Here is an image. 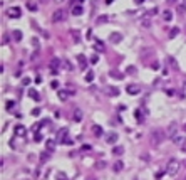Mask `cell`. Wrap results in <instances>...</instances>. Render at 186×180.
I'll list each match as a JSON object with an SVG mask.
<instances>
[{"instance_id": "cell-1", "label": "cell", "mask_w": 186, "mask_h": 180, "mask_svg": "<svg viewBox=\"0 0 186 180\" xmlns=\"http://www.w3.org/2000/svg\"><path fill=\"white\" fill-rule=\"evenodd\" d=\"M149 140H151V145H153V147H159L161 143L166 140V131L156 128V130H153V131L149 133Z\"/></svg>"}, {"instance_id": "cell-2", "label": "cell", "mask_w": 186, "mask_h": 180, "mask_svg": "<svg viewBox=\"0 0 186 180\" xmlns=\"http://www.w3.org/2000/svg\"><path fill=\"white\" fill-rule=\"evenodd\" d=\"M156 13H158V8H156V7L151 8V10H148V12L141 17V25H143V27H149V25H151V19H153Z\"/></svg>"}, {"instance_id": "cell-3", "label": "cell", "mask_w": 186, "mask_h": 180, "mask_svg": "<svg viewBox=\"0 0 186 180\" xmlns=\"http://www.w3.org/2000/svg\"><path fill=\"white\" fill-rule=\"evenodd\" d=\"M178 170H180V162L176 160V158H171L166 165V174L173 177V175L178 174Z\"/></svg>"}, {"instance_id": "cell-4", "label": "cell", "mask_w": 186, "mask_h": 180, "mask_svg": "<svg viewBox=\"0 0 186 180\" xmlns=\"http://www.w3.org/2000/svg\"><path fill=\"white\" fill-rule=\"evenodd\" d=\"M60 66H62V59H59V57H54V59H50V62H49V69H50V73H52L54 76L60 73Z\"/></svg>"}, {"instance_id": "cell-5", "label": "cell", "mask_w": 186, "mask_h": 180, "mask_svg": "<svg viewBox=\"0 0 186 180\" xmlns=\"http://www.w3.org/2000/svg\"><path fill=\"white\" fill-rule=\"evenodd\" d=\"M154 57H156V51L151 49V47H144V49L141 51V59H143V61L154 59Z\"/></svg>"}, {"instance_id": "cell-6", "label": "cell", "mask_w": 186, "mask_h": 180, "mask_svg": "<svg viewBox=\"0 0 186 180\" xmlns=\"http://www.w3.org/2000/svg\"><path fill=\"white\" fill-rule=\"evenodd\" d=\"M176 131H178V123H176V121H173V123H169V125H168V128H166V136L173 140L174 136H176Z\"/></svg>"}, {"instance_id": "cell-7", "label": "cell", "mask_w": 186, "mask_h": 180, "mask_svg": "<svg viewBox=\"0 0 186 180\" xmlns=\"http://www.w3.org/2000/svg\"><path fill=\"white\" fill-rule=\"evenodd\" d=\"M64 19H66V10H64V8H57V10L52 13V22H55V24H57V22H62Z\"/></svg>"}, {"instance_id": "cell-8", "label": "cell", "mask_w": 186, "mask_h": 180, "mask_svg": "<svg viewBox=\"0 0 186 180\" xmlns=\"http://www.w3.org/2000/svg\"><path fill=\"white\" fill-rule=\"evenodd\" d=\"M7 15L10 19H19L20 15H22V10H20V7H8L7 8Z\"/></svg>"}, {"instance_id": "cell-9", "label": "cell", "mask_w": 186, "mask_h": 180, "mask_svg": "<svg viewBox=\"0 0 186 180\" xmlns=\"http://www.w3.org/2000/svg\"><path fill=\"white\" fill-rule=\"evenodd\" d=\"M117 133L116 131H107L106 133V136H104V140H106V143H109V145H114L116 141H117Z\"/></svg>"}, {"instance_id": "cell-10", "label": "cell", "mask_w": 186, "mask_h": 180, "mask_svg": "<svg viewBox=\"0 0 186 180\" xmlns=\"http://www.w3.org/2000/svg\"><path fill=\"white\" fill-rule=\"evenodd\" d=\"M126 93L127 94H139L141 93V86H138V84H127L126 86Z\"/></svg>"}, {"instance_id": "cell-11", "label": "cell", "mask_w": 186, "mask_h": 180, "mask_svg": "<svg viewBox=\"0 0 186 180\" xmlns=\"http://www.w3.org/2000/svg\"><path fill=\"white\" fill-rule=\"evenodd\" d=\"M71 94H72V91H67V89H59L57 91V96H59L60 101H67L71 98Z\"/></svg>"}, {"instance_id": "cell-12", "label": "cell", "mask_w": 186, "mask_h": 180, "mask_svg": "<svg viewBox=\"0 0 186 180\" xmlns=\"http://www.w3.org/2000/svg\"><path fill=\"white\" fill-rule=\"evenodd\" d=\"M121 40H122V34L121 32H113L109 35V42H113V44H119Z\"/></svg>"}, {"instance_id": "cell-13", "label": "cell", "mask_w": 186, "mask_h": 180, "mask_svg": "<svg viewBox=\"0 0 186 180\" xmlns=\"http://www.w3.org/2000/svg\"><path fill=\"white\" fill-rule=\"evenodd\" d=\"M67 138H69V136H67V128H62L59 133H57V138H55V140L60 141V143H66Z\"/></svg>"}, {"instance_id": "cell-14", "label": "cell", "mask_w": 186, "mask_h": 180, "mask_svg": "<svg viewBox=\"0 0 186 180\" xmlns=\"http://www.w3.org/2000/svg\"><path fill=\"white\" fill-rule=\"evenodd\" d=\"M13 133H15V136H25L27 130H25V126L19 125V126H15V128H13Z\"/></svg>"}, {"instance_id": "cell-15", "label": "cell", "mask_w": 186, "mask_h": 180, "mask_svg": "<svg viewBox=\"0 0 186 180\" xmlns=\"http://www.w3.org/2000/svg\"><path fill=\"white\" fill-rule=\"evenodd\" d=\"M104 91H106V94H109V96H117V94H119V89L114 88V86H106Z\"/></svg>"}, {"instance_id": "cell-16", "label": "cell", "mask_w": 186, "mask_h": 180, "mask_svg": "<svg viewBox=\"0 0 186 180\" xmlns=\"http://www.w3.org/2000/svg\"><path fill=\"white\" fill-rule=\"evenodd\" d=\"M173 141H174V145H178L181 148H186V138H183V136H174Z\"/></svg>"}, {"instance_id": "cell-17", "label": "cell", "mask_w": 186, "mask_h": 180, "mask_svg": "<svg viewBox=\"0 0 186 180\" xmlns=\"http://www.w3.org/2000/svg\"><path fill=\"white\" fill-rule=\"evenodd\" d=\"M29 98H32L34 101H40V94L37 89H34V88H30L29 89Z\"/></svg>"}, {"instance_id": "cell-18", "label": "cell", "mask_w": 186, "mask_h": 180, "mask_svg": "<svg viewBox=\"0 0 186 180\" xmlns=\"http://www.w3.org/2000/svg\"><path fill=\"white\" fill-rule=\"evenodd\" d=\"M45 150L52 153L54 150H55V140H47V143H45Z\"/></svg>"}, {"instance_id": "cell-19", "label": "cell", "mask_w": 186, "mask_h": 180, "mask_svg": "<svg viewBox=\"0 0 186 180\" xmlns=\"http://www.w3.org/2000/svg\"><path fill=\"white\" fill-rule=\"evenodd\" d=\"M86 56H84V54H79V56H77V62H79V67L80 69H84V67H86Z\"/></svg>"}, {"instance_id": "cell-20", "label": "cell", "mask_w": 186, "mask_h": 180, "mask_svg": "<svg viewBox=\"0 0 186 180\" xmlns=\"http://www.w3.org/2000/svg\"><path fill=\"white\" fill-rule=\"evenodd\" d=\"M122 153H124V148L121 147V145H117V147H113V155H116V157H121Z\"/></svg>"}, {"instance_id": "cell-21", "label": "cell", "mask_w": 186, "mask_h": 180, "mask_svg": "<svg viewBox=\"0 0 186 180\" xmlns=\"http://www.w3.org/2000/svg\"><path fill=\"white\" fill-rule=\"evenodd\" d=\"M122 168H124V163H122L121 160L114 162V165H113V170H114V172H121Z\"/></svg>"}, {"instance_id": "cell-22", "label": "cell", "mask_w": 186, "mask_h": 180, "mask_svg": "<svg viewBox=\"0 0 186 180\" xmlns=\"http://www.w3.org/2000/svg\"><path fill=\"white\" fill-rule=\"evenodd\" d=\"M82 12H84L82 5H74L72 7V15H82Z\"/></svg>"}, {"instance_id": "cell-23", "label": "cell", "mask_w": 186, "mask_h": 180, "mask_svg": "<svg viewBox=\"0 0 186 180\" xmlns=\"http://www.w3.org/2000/svg\"><path fill=\"white\" fill-rule=\"evenodd\" d=\"M109 76H111L113 79H119V81L124 78V74H121L119 71H111V73H109Z\"/></svg>"}, {"instance_id": "cell-24", "label": "cell", "mask_w": 186, "mask_h": 180, "mask_svg": "<svg viewBox=\"0 0 186 180\" xmlns=\"http://www.w3.org/2000/svg\"><path fill=\"white\" fill-rule=\"evenodd\" d=\"M163 19L166 20V22H169V20L173 19V12H171V10H164V12H163Z\"/></svg>"}, {"instance_id": "cell-25", "label": "cell", "mask_w": 186, "mask_h": 180, "mask_svg": "<svg viewBox=\"0 0 186 180\" xmlns=\"http://www.w3.org/2000/svg\"><path fill=\"white\" fill-rule=\"evenodd\" d=\"M92 133L96 135V136H101V135H102V128L97 126V125H94L92 126Z\"/></svg>"}, {"instance_id": "cell-26", "label": "cell", "mask_w": 186, "mask_h": 180, "mask_svg": "<svg viewBox=\"0 0 186 180\" xmlns=\"http://www.w3.org/2000/svg\"><path fill=\"white\" fill-rule=\"evenodd\" d=\"M134 116H136V120H138V121H143V120H144V114H143V111H141V109H136V111H134Z\"/></svg>"}, {"instance_id": "cell-27", "label": "cell", "mask_w": 186, "mask_h": 180, "mask_svg": "<svg viewBox=\"0 0 186 180\" xmlns=\"http://www.w3.org/2000/svg\"><path fill=\"white\" fill-rule=\"evenodd\" d=\"M82 120V111L80 109H76L74 111V121H80Z\"/></svg>"}, {"instance_id": "cell-28", "label": "cell", "mask_w": 186, "mask_h": 180, "mask_svg": "<svg viewBox=\"0 0 186 180\" xmlns=\"http://www.w3.org/2000/svg\"><path fill=\"white\" fill-rule=\"evenodd\" d=\"M12 35H13V40H15V42H19V40L22 39V32H20V30H13Z\"/></svg>"}, {"instance_id": "cell-29", "label": "cell", "mask_w": 186, "mask_h": 180, "mask_svg": "<svg viewBox=\"0 0 186 180\" xmlns=\"http://www.w3.org/2000/svg\"><path fill=\"white\" fill-rule=\"evenodd\" d=\"M96 51H97V52H104V44H102L101 40L96 42Z\"/></svg>"}, {"instance_id": "cell-30", "label": "cell", "mask_w": 186, "mask_h": 180, "mask_svg": "<svg viewBox=\"0 0 186 180\" xmlns=\"http://www.w3.org/2000/svg\"><path fill=\"white\" fill-rule=\"evenodd\" d=\"M62 66L66 67L67 71H71V69H72V64H71V62H69L67 59H62Z\"/></svg>"}, {"instance_id": "cell-31", "label": "cell", "mask_w": 186, "mask_h": 180, "mask_svg": "<svg viewBox=\"0 0 186 180\" xmlns=\"http://www.w3.org/2000/svg\"><path fill=\"white\" fill-rule=\"evenodd\" d=\"M92 79H94V73H92V71H87V74H86V81H87V83H91Z\"/></svg>"}, {"instance_id": "cell-32", "label": "cell", "mask_w": 186, "mask_h": 180, "mask_svg": "<svg viewBox=\"0 0 186 180\" xmlns=\"http://www.w3.org/2000/svg\"><path fill=\"white\" fill-rule=\"evenodd\" d=\"M126 73L127 74H136V66H127L126 67Z\"/></svg>"}, {"instance_id": "cell-33", "label": "cell", "mask_w": 186, "mask_h": 180, "mask_svg": "<svg viewBox=\"0 0 186 180\" xmlns=\"http://www.w3.org/2000/svg\"><path fill=\"white\" fill-rule=\"evenodd\" d=\"M178 32H180V29H178V27L171 29V34H169V37H171V39H173V37H176V35H178Z\"/></svg>"}, {"instance_id": "cell-34", "label": "cell", "mask_w": 186, "mask_h": 180, "mask_svg": "<svg viewBox=\"0 0 186 180\" xmlns=\"http://www.w3.org/2000/svg\"><path fill=\"white\" fill-rule=\"evenodd\" d=\"M57 180H69V179H67V175L64 174V172H59V174H57Z\"/></svg>"}, {"instance_id": "cell-35", "label": "cell", "mask_w": 186, "mask_h": 180, "mask_svg": "<svg viewBox=\"0 0 186 180\" xmlns=\"http://www.w3.org/2000/svg\"><path fill=\"white\" fill-rule=\"evenodd\" d=\"M27 7H29V10H34V12L37 10V5H35V4H32V2H29V4H27Z\"/></svg>"}, {"instance_id": "cell-36", "label": "cell", "mask_w": 186, "mask_h": 180, "mask_svg": "<svg viewBox=\"0 0 186 180\" xmlns=\"http://www.w3.org/2000/svg\"><path fill=\"white\" fill-rule=\"evenodd\" d=\"M97 61H99V56H97V54H94V56H91V62H92V64H96Z\"/></svg>"}, {"instance_id": "cell-37", "label": "cell", "mask_w": 186, "mask_h": 180, "mask_svg": "<svg viewBox=\"0 0 186 180\" xmlns=\"http://www.w3.org/2000/svg\"><path fill=\"white\" fill-rule=\"evenodd\" d=\"M168 61H169V62H171V66H173L174 69H176V67H178V64H176V61H174L173 57H168Z\"/></svg>"}, {"instance_id": "cell-38", "label": "cell", "mask_w": 186, "mask_h": 180, "mask_svg": "<svg viewBox=\"0 0 186 180\" xmlns=\"http://www.w3.org/2000/svg\"><path fill=\"white\" fill-rule=\"evenodd\" d=\"M32 46L35 49H39V39H32Z\"/></svg>"}, {"instance_id": "cell-39", "label": "cell", "mask_w": 186, "mask_h": 180, "mask_svg": "<svg viewBox=\"0 0 186 180\" xmlns=\"http://www.w3.org/2000/svg\"><path fill=\"white\" fill-rule=\"evenodd\" d=\"M106 20H107V17H104V15H102V17H99V19H97V24H104Z\"/></svg>"}, {"instance_id": "cell-40", "label": "cell", "mask_w": 186, "mask_h": 180, "mask_svg": "<svg viewBox=\"0 0 186 180\" xmlns=\"http://www.w3.org/2000/svg\"><path fill=\"white\" fill-rule=\"evenodd\" d=\"M39 114H40V109H39V108L32 109V116H39Z\"/></svg>"}, {"instance_id": "cell-41", "label": "cell", "mask_w": 186, "mask_h": 180, "mask_svg": "<svg viewBox=\"0 0 186 180\" xmlns=\"http://www.w3.org/2000/svg\"><path fill=\"white\" fill-rule=\"evenodd\" d=\"M151 67H153V69H159V62H156V61H154L153 64H151Z\"/></svg>"}, {"instance_id": "cell-42", "label": "cell", "mask_w": 186, "mask_h": 180, "mask_svg": "<svg viewBox=\"0 0 186 180\" xmlns=\"http://www.w3.org/2000/svg\"><path fill=\"white\" fill-rule=\"evenodd\" d=\"M50 86H52L54 89H57V88H59V83H57V81H52V84H50Z\"/></svg>"}, {"instance_id": "cell-43", "label": "cell", "mask_w": 186, "mask_h": 180, "mask_svg": "<svg viewBox=\"0 0 186 180\" xmlns=\"http://www.w3.org/2000/svg\"><path fill=\"white\" fill-rule=\"evenodd\" d=\"M42 140V135L40 133H35V141H40Z\"/></svg>"}, {"instance_id": "cell-44", "label": "cell", "mask_w": 186, "mask_h": 180, "mask_svg": "<svg viewBox=\"0 0 186 180\" xmlns=\"http://www.w3.org/2000/svg\"><path fill=\"white\" fill-rule=\"evenodd\" d=\"M22 83H24V84H30V79H29V78H24V79H22Z\"/></svg>"}, {"instance_id": "cell-45", "label": "cell", "mask_w": 186, "mask_h": 180, "mask_svg": "<svg viewBox=\"0 0 186 180\" xmlns=\"http://www.w3.org/2000/svg\"><path fill=\"white\" fill-rule=\"evenodd\" d=\"M143 2H144V0H134V4H136V5H141Z\"/></svg>"}, {"instance_id": "cell-46", "label": "cell", "mask_w": 186, "mask_h": 180, "mask_svg": "<svg viewBox=\"0 0 186 180\" xmlns=\"http://www.w3.org/2000/svg\"><path fill=\"white\" fill-rule=\"evenodd\" d=\"M168 2H169V4H174V2H176V0H168Z\"/></svg>"}, {"instance_id": "cell-47", "label": "cell", "mask_w": 186, "mask_h": 180, "mask_svg": "<svg viewBox=\"0 0 186 180\" xmlns=\"http://www.w3.org/2000/svg\"><path fill=\"white\" fill-rule=\"evenodd\" d=\"M106 4H113V0H106Z\"/></svg>"}, {"instance_id": "cell-48", "label": "cell", "mask_w": 186, "mask_h": 180, "mask_svg": "<svg viewBox=\"0 0 186 180\" xmlns=\"http://www.w3.org/2000/svg\"><path fill=\"white\" fill-rule=\"evenodd\" d=\"M183 130H185V131H186V123H185V125H183Z\"/></svg>"}, {"instance_id": "cell-49", "label": "cell", "mask_w": 186, "mask_h": 180, "mask_svg": "<svg viewBox=\"0 0 186 180\" xmlns=\"http://www.w3.org/2000/svg\"><path fill=\"white\" fill-rule=\"evenodd\" d=\"M55 2H57V4H59V2H62V0H55Z\"/></svg>"}, {"instance_id": "cell-50", "label": "cell", "mask_w": 186, "mask_h": 180, "mask_svg": "<svg viewBox=\"0 0 186 180\" xmlns=\"http://www.w3.org/2000/svg\"><path fill=\"white\" fill-rule=\"evenodd\" d=\"M183 4H185V5H186V0H183Z\"/></svg>"}, {"instance_id": "cell-51", "label": "cell", "mask_w": 186, "mask_h": 180, "mask_svg": "<svg viewBox=\"0 0 186 180\" xmlns=\"http://www.w3.org/2000/svg\"><path fill=\"white\" fill-rule=\"evenodd\" d=\"M185 88H186V81H185Z\"/></svg>"}, {"instance_id": "cell-52", "label": "cell", "mask_w": 186, "mask_h": 180, "mask_svg": "<svg viewBox=\"0 0 186 180\" xmlns=\"http://www.w3.org/2000/svg\"><path fill=\"white\" fill-rule=\"evenodd\" d=\"M185 180H186V177H185Z\"/></svg>"}]
</instances>
